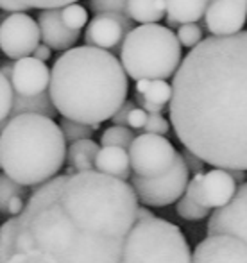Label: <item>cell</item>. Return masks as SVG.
I'll return each instance as SVG.
<instances>
[{"instance_id": "7402d4cb", "label": "cell", "mask_w": 247, "mask_h": 263, "mask_svg": "<svg viewBox=\"0 0 247 263\" xmlns=\"http://www.w3.org/2000/svg\"><path fill=\"white\" fill-rule=\"evenodd\" d=\"M77 2L79 0H0V7H2V11L20 13V11L27 9H63V7Z\"/></svg>"}, {"instance_id": "6da1fadb", "label": "cell", "mask_w": 247, "mask_h": 263, "mask_svg": "<svg viewBox=\"0 0 247 263\" xmlns=\"http://www.w3.org/2000/svg\"><path fill=\"white\" fill-rule=\"evenodd\" d=\"M138 208L127 181L97 170L63 174L2 224L0 263H122Z\"/></svg>"}, {"instance_id": "277c9868", "label": "cell", "mask_w": 247, "mask_h": 263, "mask_svg": "<svg viewBox=\"0 0 247 263\" xmlns=\"http://www.w3.org/2000/svg\"><path fill=\"white\" fill-rule=\"evenodd\" d=\"M66 154L65 135L52 118L27 113L11 117L2 125V174L22 186L38 188L58 177Z\"/></svg>"}, {"instance_id": "e575fe53", "label": "cell", "mask_w": 247, "mask_h": 263, "mask_svg": "<svg viewBox=\"0 0 247 263\" xmlns=\"http://www.w3.org/2000/svg\"><path fill=\"white\" fill-rule=\"evenodd\" d=\"M132 109H135V102H132V101H125V104L120 107V109L115 113V117L111 118L113 125H122V127H127L129 115H131Z\"/></svg>"}, {"instance_id": "ba28073f", "label": "cell", "mask_w": 247, "mask_h": 263, "mask_svg": "<svg viewBox=\"0 0 247 263\" xmlns=\"http://www.w3.org/2000/svg\"><path fill=\"white\" fill-rule=\"evenodd\" d=\"M178 154L165 136L149 133L136 136L129 149L132 172L142 177H158L167 174L174 166Z\"/></svg>"}, {"instance_id": "8d00e7d4", "label": "cell", "mask_w": 247, "mask_h": 263, "mask_svg": "<svg viewBox=\"0 0 247 263\" xmlns=\"http://www.w3.org/2000/svg\"><path fill=\"white\" fill-rule=\"evenodd\" d=\"M153 218H156V217H154L153 211L147 210V206H140V208H138V213H136V224H138V222L153 220Z\"/></svg>"}, {"instance_id": "8992f818", "label": "cell", "mask_w": 247, "mask_h": 263, "mask_svg": "<svg viewBox=\"0 0 247 263\" xmlns=\"http://www.w3.org/2000/svg\"><path fill=\"white\" fill-rule=\"evenodd\" d=\"M122 263H194V254L181 229L156 217L132 228Z\"/></svg>"}, {"instance_id": "ffe728a7", "label": "cell", "mask_w": 247, "mask_h": 263, "mask_svg": "<svg viewBox=\"0 0 247 263\" xmlns=\"http://www.w3.org/2000/svg\"><path fill=\"white\" fill-rule=\"evenodd\" d=\"M165 14H167V0H129L127 2V16L138 24H158Z\"/></svg>"}, {"instance_id": "1f68e13d", "label": "cell", "mask_w": 247, "mask_h": 263, "mask_svg": "<svg viewBox=\"0 0 247 263\" xmlns=\"http://www.w3.org/2000/svg\"><path fill=\"white\" fill-rule=\"evenodd\" d=\"M168 129H170V124L167 122V118H163V115H149L145 124V133L165 136L168 133Z\"/></svg>"}, {"instance_id": "d6a6232c", "label": "cell", "mask_w": 247, "mask_h": 263, "mask_svg": "<svg viewBox=\"0 0 247 263\" xmlns=\"http://www.w3.org/2000/svg\"><path fill=\"white\" fill-rule=\"evenodd\" d=\"M183 159H185L188 170H190L192 176H197V174H204V161H202L199 156H195L194 153H190V151H183L181 153Z\"/></svg>"}, {"instance_id": "d6986e66", "label": "cell", "mask_w": 247, "mask_h": 263, "mask_svg": "<svg viewBox=\"0 0 247 263\" xmlns=\"http://www.w3.org/2000/svg\"><path fill=\"white\" fill-rule=\"evenodd\" d=\"M101 153V147L93 140H81L72 145H68V154H66V163L70 170L66 174L75 172H91L95 170V161Z\"/></svg>"}, {"instance_id": "8fae6325", "label": "cell", "mask_w": 247, "mask_h": 263, "mask_svg": "<svg viewBox=\"0 0 247 263\" xmlns=\"http://www.w3.org/2000/svg\"><path fill=\"white\" fill-rule=\"evenodd\" d=\"M131 31L132 20L127 14H97L91 18L86 31H84V42H86V45L102 50L119 49V47H122L125 36Z\"/></svg>"}, {"instance_id": "ac0fdd59", "label": "cell", "mask_w": 247, "mask_h": 263, "mask_svg": "<svg viewBox=\"0 0 247 263\" xmlns=\"http://www.w3.org/2000/svg\"><path fill=\"white\" fill-rule=\"evenodd\" d=\"M95 170L106 176L127 181L131 177L129 151L120 149V147H101V153L95 161Z\"/></svg>"}, {"instance_id": "4316f807", "label": "cell", "mask_w": 247, "mask_h": 263, "mask_svg": "<svg viewBox=\"0 0 247 263\" xmlns=\"http://www.w3.org/2000/svg\"><path fill=\"white\" fill-rule=\"evenodd\" d=\"M14 99H16V93H14L11 79L6 76H0V102H2V106H0V118H2V125L11 118Z\"/></svg>"}, {"instance_id": "7a4b0ae2", "label": "cell", "mask_w": 247, "mask_h": 263, "mask_svg": "<svg viewBox=\"0 0 247 263\" xmlns=\"http://www.w3.org/2000/svg\"><path fill=\"white\" fill-rule=\"evenodd\" d=\"M168 117L186 151L215 168L247 172V31L208 36L186 54Z\"/></svg>"}, {"instance_id": "3957f363", "label": "cell", "mask_w": 247, "mask_h": 263, "mask_svg": "<svg viewBox=\"0 0 247 263\" xmlns=\"http://www.w3.org/2000/svg\"><path fill=\"white\" fill-rule=\"evenodd\" d=\"M129 83L122 63L109 50L84 45L56 59L49 93L63 118L86 125L111 120L125 104Z\"/></svg>"}, {"instance_id": "cb8c5ba5", "label": "cell", "mask_w": 247, "mask_h": 263, "mask_svg": "<svg viewBox=\"0 0 247 263\" xmlns=\"http://www.w3.org/2000/svg\"><path fill=\"white\" fill-rule=\"evenodd\" d=\"M136 136L132 135V129L122 127V125H111L101 136L102 147H120V149L129 151L135 142Z\"/></svg>"}, {"instance_id": "4dcf8cb0", "label": "cell", "mask_w": 247, "mask_h": 263, "mask_svg": "<svg viewBox=\"0 0 247 263\" xmlns=\"http://www.w3.org/2000/svg\"><path fill=\"white\" fill-rule=\"evenodd\" d=\"M127 2L129 0H90V9L95 16L106 13L127 14Z\"/></svg>"}, {"instance_id": "4fadbf2b", "label": "cell", "mask_w": 247, "mask_h": 263, "mask_svg": "<svg viewBox=\"0 0 247 263\" xmlns=\"http://www.w3.org/2000/svg\"><path fill=\"white\" fill-rule=\"evenodd\" d=\"M247 20V0H210L204 25L212 36L226 38L242 32Z\"/></svg>"}, {"instance_id": "484cf974", "label": "cell", "mask_w": 247, "mask_h": 263, "mask_svg": "<svg viewBox=\"0 0 247 263\" xmlns=\"http://www.w3.org/2000/svg\"><path fill=\"white\" fill-rule=\"evenodd\" d=\"M176 211H178L179 217L185 218V220H190V222L202 220V218H206L210 215V210H206L204 206H201L197 201H194L188 194H185L178 201Z\"/></svg>"}, {"instance_id": "7c38bea8", "label": "cell", "mask_w": 247, "mask_h": 263, "mask_svg": "<svg viewBox=\"0 0 247 263\" xmlns=\"http://www.w3.org/2000/svg\"><path fill=\"white\" fill-rule=\"evenodd\" d=\"M208 236L230 235L247 243V183L238 186L237 195L230 204L215 210L206 226Z\"/></svg>"}, {"instance_id": "5bb4252c", "label": "cell", "mask_w": 247, "mask_h": 263, "mask_svg": "<svg viewBox=\"0 0 247 263\" xmlns=\"http://www.w3.org/2000/svg\"><path fill=\"white\" fill-rule=\"evenodd\" d=\"M194 263H247V243L230 235L206 236L195 246Z\"/></svg>"}, {"instance_id": "9c48e42d", "label": "cell", "mask_w": 247, "mask_h": 263, "mask_svg": "<svg viewBox=\"0 0 247 263\" xmlns=\"http://www.w3.org/2000/svg\"><path fill=\"white\" fill-rule=\"evenodd\" d=\"M42 32L38 20L25 13H11L0 25V49L9 61L29 58L38 49Z\"/></svg>"}, {"instance_id": "e0dca14e", "label": "cell", "mask_w": 247, "mask_h": 263, "mask_svg": "<svg viewBox=\"0 0 247 263\" xmlns=\"http://www.w3.org/2000/svg\"><path fill=\"white\" fill-rule=\"evenodd\" d=\"M210 0H167V25L179 27L186 24H197L206 16Z\"/></svg>"}, {"instance_id": "44dd1931", "label": "cell", "mask_w": 247, "mask_h": 263, "mask_svg": "<svg viewBox=\"0 0 247 263\" xmlns=\"http://www.w3.org/2000/svg\"><path fill=\"white\" fill-rule=\"evenodd\" d=\"M27 113L43 115V117L54 118L58 115V109L54 106L52 99H50V93H47V91L42 95H36V97H22V95H16L11 117H18V115H27Z\"/></svg>"}, {"instance_id": "f546056e", "label": "cell", "mask_w": 247, "mask_h": 263, "mask_svg": "<svg viewBox=\"0 0 247 263\" xmlns=\"http://www.w3.org/2000/svg\"><path fill=\"white\" fill-rule=\"evenodd\" d=\"M0 188H2V194H0V204L2 206H0V211L9 204L11 199L24 197L25 195V186L18 184L16 181H13L9 176H6V174H2V177H0Z\"/></svg>"}, {"instance_id": "2e32d148", "label": "cell", "mask_w": 247, "mask_h": 263, "mask_svg": "<svg viewBox=\"0 0 247 263\" xmlns=\"http://www.w3.org/2000/svg\"><path fill=\"white\" fill-rule=\"evenodd\" d=\"M38 25L42 32V43L49 45L52 50L66 52L79 40L81 31H72L65 25L61 18V9H45L40 11Z\"/></svg>"}, {"instance_id": "5b68a950", "label": "cell", "mask_w": 247, "mask_h": 263, "mask_svg": "<svg viewBox=\"0 0 247 263\" xmlns=\"http://www.w3.org/2000/svg\"><path fill=\"white\" fill-rule=\"evenodd\" d=\"M120 63L125 73L138 81H167L181 66V43L165 25L135 27L120 47Z\"/></svg>"}, {"instance_id": "f1b7e54d", "label": "cell", "mask_w": 247, "mask_h": 263, "mask_svg": "<svg viewBox=\"0 0 247 263\" xmlns=\"http://www.w3.org/2000/svg\"><path fill=\"white\" fill-rule=\"evenodd\" d=\"M176 34H178L181 47H186V49H195V47L202 43V29L197 24L179 25Z\"/></svg>"}, {"instance_id": "9a60e30c", "label": "cell", "mask_w": 247, "mask_h": 263, "mask_svg": "<svg viewBox=\"0 0 247 263\" xmlns=\"http://www.w3.org/2000/svg\"><path fill=\"white\" fill-rule=\"evenodd\" d=\"M50 76L52 70L43 61L36 58H25L14 63L11 84L14 88V93L22 97H36L47 91L50 86Z\"/></svg>"}, {"instance_id": "83f0119b", "label": "cell", "mask_w": 247, "mask_h": 263, "mask_svg": "<svg viewBox=\"0 0 247 263\" xmlns=\"http://www.w3.org/2000/svg\"><path fill=\"white\" fill-rule=\"evenodd\" d=\"M61 18L65 25L72 31H81L86 25L88 27V11L79 4H72L61 9Z\"/></svg>"}, {"instance_id": "836d02e7", "label": "cell", "mask_w": 247, "mask_h": 263, "mask_svg": "<svg viewBox=\"0 0 247 263\" xmlns=\"http://www.w3.org/2000/svg\"><path fill=\"white\" fill-rule=\"evenodd\" d=\"M147 118H149V113L143 111L142 107H135L129 115V120H127V127L129 129H145L147 124Z\"/></svg>"}, {"instance_id": "603a6c76", "label": "cell", "mask_w": 247, "mask_h": 263, "mask_svg": "<svg viewBox=\"0 0 247 263\" xmlns=\"http://www.w3.org/2000/svg\"><path fill=\"white\" fill-rule=\"evenodd\" d=\"M135 91L142 93L153 104L167 106L172 101V86L165 81H138Z\"/></svg>"}, {"instance_id": "30bf717a", "label": "cell", "mask_w": 247, "mask_h": 263, "mask_svg": "<svg viewBox=\"0 0 247 263\" xmlns=\"http://www.w3.org/2000/svg\"><path fill=\"white\" fill-rule=\"evenodd\" d=\"M238 192V183L227 170L212 168L190 179L186 194L206 210H220L233 201Z\"/></svg>"}, {"instance_id": "52a82bcc", "label": "cell", "mask_w": 247, "mask_h": 263, "mask_svg": "<svg viewBox=\"0 0 247 263\" xmlns=\"http://www.w3.org/2000/svg\"><path fill=\"white\" fill-rule=\"evenodd\" d=\"M188 183H190V170L181 153L178 154L174 166L163 176H132L131 179V186L135 188L138 201L143 206H154V208H163V206L179 201L186 194Z\"/></svg>"}, {"instance_id": "d4e9b609", "label": "cell", "mask_w": 247, "mask_h": 263, "mask_svg": "<svg viewBox=\"0 0 247 263\" xmlns=\"http://www.w3.org/2000/svg\"><path fill=\"white\" fill-rule=\"evenodd\" d=\"M60 127L63 135H65L66 143L72 145V143L81 142V140H91L93 131H97L99 125H86V124H81V122L68 120V118H61Z\"/></svg>"}, {"instance_id": "d590c367", "label": "cell", "mask_w": 247, "mask_h": 263, "mask_svg": "<svg viewBox=\"0 0 247 263\" xmlns=\"http://www.w3.org/2000/svg\"><path fill=\"white\" fill-rule=\"evenodd\" d=\"M50 50H52V49H50L49 45H45V43H40L38 49H36L34 54H32V58H36L38 61L45 63V61H49V59H50Z\"/></svg>"}]
</instances>
